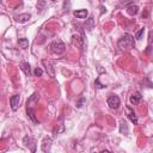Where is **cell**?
I'll list each match as a JSON object with an SVG mask.
<instances>
[{
  "mask_svg": "<svg viewBox=\"0 0 153 153\" xmlns=\"http://www.w3.org/2000/svg\"><path fill=\"white\" fill-rule=\"evenodd\" d=\"M117 45L121 50H130L134 48V37L129 33H126L123 37L120 38L117 42Z\"/></svg>",
  "mask_w": 153,
  "mask_h": 153,
  "instance_id": "obj_1",
  "label": "cell"
},
{
  "mask_svg": "<svg viewBox=\"0 0 153 153\" xmlns=\"http://www.w3.org/2000/svg\"><path fill=\"white\" fill-rule=\"evenodd\" d=\"M50 50H51V53H54L56 55H60V54H62L66 50V45H65L63 42H61V41L57 39V41H54L50 44Z\"/></svg>",
  "mask_w": 153,
  "mask_h": 153,
  "instance_id": "obj_2",
  "label": "cell"
},
{
  "mask_svg": "<svg viewBox=\"0 0 153 153\" xmlns=\"http://www.w3.org/2000/svg\"><path fill=\"white\" fill-rule=\"evenodd\" d=\"M23 142H24L25 147H27L31 152H35V151H36V140H35L33 137H31V136L26 135V136H24Z\"/></svg>",
  "mask_w": 153,
  "mask_h": 153,
  "instance_id": "obj_3",
  "label": "cell"
},
{
  "mask_svg": "<svg viewBox=\"0 0 153 153\" xmlns=\"http://www.w3.org/2000/svg\"><path fill=\"white\" fill-rule=\"evenodd\" d=\"M121 104V100L118 98V96L116 94H110L108 97V105L111 108V109H117Z\"/></svg>",
  "mask_w": 153,
  "mask_h": 153,
  "instance_id": "obj_4",
  "label": "cell"
},
{
  "mask_svg": "<svg viewBox=\"0 0 153 153\" xmlns=\"http://www.w3.org/2000/svg\"><path fill=\"white\" fill-rule=\"evenodd\" d=\"M42 63H43V66H44L45 72L48 73V75H49L50 78H55V68H54L53 63H51L49 60H43Z\"/></svg>",
  "mask_w": 153,
  "mask_h": 153,
  "instance_id": "obj_5",
  "label": "cell"
},
{
  "mask_svg": "<svg viewBox=\"0 0 153 153\" xmlns=\"http://www.w3.org/2000/svg\"><path fill=\"white\" fill-rule=\"evenodd\" d=\"M51 142H53V139L49 137V136H45V137L43 139L42 143H41V148H42V151L45 152V153L49 152V151H50V147H51Z\"/></svg>",
  "mask_w": 153,
  "mask_h": 153,
  "instance_id": "obj_6",
  "label": "cell"
},
{
  "mask_svg": "<svg viewBox=\"0 0 153 153\" xmlns=\"http://www.w3.org/2000/svg\"><path fill=\"white\" fill-rule=\"evenodd\" d=\"M19 102H20V96L19 94H13L11 98H10V104H11V109L13 111H16L19 106Z\"/></svg>",
  "mask_w": 153,
  "mask_h": 153,
  "instance_id": "obj_7",
  "label": "cell"
},
{
  "mask_svg": "<svg viewBox=\"0 0 153 153\" xmlns=\"http://www.w3.org/2000/svg\"><path fill=\"white\" fill-rule=\"evenodd\" d=\"M126 112H127L128 118H129L134 124H137V117H136V115H135L134 110H133L130 106H126Z\"/></svg>",
  "mask_w": 153,
  "mask_h": 153,
  "instance_id": "obj_8",
  "label": "cell"
},
{
  "mask_svg": "<svg viewBox=\"0 0 153 153\" xmlns=\"http://www.w3.org/2000/svg\"><path fill=\"white\" fill-rule=\"evenodd\" d=\"M84 27H85V30L87 32H91L94 29V19H93V17H90V18L86 19V23H85Z\"/></svg>",
  "mask_w": 153,
  "mask_h": 153,
  "instance_id": "obj_9",
  "label": "cell"
},
{
  "mask_svg": "<svg viewBox=\"0 0 153 153\" xmlns=\"http://www.w3.org/2000/svg\"><path fill=\"white\" fill-rule=\"evenodd\" d=\"M137 12H139V7H137V5L131 4V5L127 6V13H128L129 16H135V14H137Z\"/></svg>",
  "mask_w": 153,
  "mask_h": 153,
  "instance_id": "obj_10",
  "label": "cell"
},
{
  "mask_svg": "<svg viewBox=\"0 0 153 153\" xmlns=\"http://www.w3.org/2000/svg\"><path fill=\"white\" fill-rule=\"evenodd\" d=\"M20 69L24 72L25 75H27V76L31 75V67H30V65L27 62H22L20 63Z\"/></svg>",
  "mask_w": 153,
  "mask_h": 153,
  "instance_id": "obj_11",
  "label": "cell"
},
{
  "mask_svg": "<svg viewBox=\"0 0 153 153\" xmlns=\"http://www.w3.org/2000/svg\"><path fill=\"white\" fill-rule=\"evenodd\" d=\"M87 14H88L87 10H76V11H74V17L79 18V19H85L87 17Z\"/></svg>",
  "mask_w": 153,
  "mask_h": 153,
  "instance_id": "obj_12",
  "label": "cell"
},
{
  "mask_svg": "<svg viewBox=\"0 0 153 153\" xmlns=\"http://www.w3.org/2000/svg\"><path fill=\"white\" fill-rule=\"evenodd\" d=\"M30 18H31V16H30L29 13H23V14L17 16L14 19H16V22H18V23H25V22H27Z\"/></svg>",
  "mask_w": 153,
  "mask_h": 153,
  "instance_id": "obj_13",
  "label": "cell"
},
{
  "mask_svg": "<svg viewBox=\"0 0 153 153\" xmlns=\"http://www.w3.org/2000/svg\"><path fill=\"white\" fill-rule=\"evenodd\" d=\"M141 93L140 92H134V93H131V96H130V103L131 104H137L140 100H141Z\"/></svg>",
  "mask_w": 153,
  "mask_h": 153,
  "instance_id": "obj_14",
  "label": "cell"
},
{
  "mask_svg": "<svg viewBox=\"0 0 153 153\" xmlns=\"http://www.w3.org/2000/svg\"><path fill=\"white\" fill-rule=\"evenodd\" d=\"M120 131H121L122 134H128V131H129V129H128V124H127V122H126L124 120L121 121V124H120Z\"/></svg>",
  "mask_w": 153,
  "mask_h": 153,
  "instance_id": "obj_15",
  "label": "cell"
},
{
  "mask_svg": "<svg viewBox=\"0 0 153 153\" xmlns=\"http://www.w3.org/2000/svg\"><path fill=\"white\" fill-rule=\"evenodd\" d=\"M63 131H65V126H63L62 122H61L60 124H57V126L54 128L53 134H54V135H57V134H61V133H63Z\"/></svg>",
  "mask_w": 153,
  "mask_h": 153,
  "instance_id": "obj_16",
  "label": "cell"
},
{
  "mask_svg": "<svg viewBox=\"0 0 153 153\" xmlns=\"http://www.w3.org/2000/svg\"><path fill=\"white\" fill-rule=\"evenodd\" d=\"M26 112H27V116L31 118V121H32V122H35V123H37V122H38V121H37V118L35 117V112H33V110H32V108H31V106H27Z\"/></svg>",
  "mask_w": 153,
  "mask_h": 153,
  "instance_id": "obj_17",
  "label": "cell"
},
{
  "mask_svg": "<svg viewBox=\"0 0 153 153\" xmlns=\"http://www.w3.org/2000/svg\"><path fill=\"white\" fill-rule=\"evenodd\" d=\"M18 44H19L20 48L26 49V48L29 47V39H27V38H19V39H18Z\"/></svg>",
  "mask_w": 153,
  "mask_h": 153,
  "instance_id": "obj_18",
  "label": "cell"
},
{
  "mask_svg": "<svg viewBox=\"0 0 153 153\" xmlns=\"http://www.w3.org/2000/svg\"><path fill=\"white\" fill-rule=\"evenodd\" d=\"M63 12H68L71 10V1L69 0H65L63 1V7H62Z\"/></svg>",
  "mask_w": 153,
  "mask_h": 153,
  "instance_id": "obj_19",
  "label": "cell"
},
{
  "mask_svg": "<svg viewBox=\"0 0 153 153\" xmlns=\"http://www.w3.org/2000/svg\"><path fill=\"white\" fill-rule=\"evenodd\" d=\"M141 84H142L143 86H146V87H151V88H153V84L148 80V78H145V79L141 81ZM143 86H142V87H143Z\"/></svg>",
  "mask_w": 153,
  "mask_h": 153,
  "instance_id": "obj_20",
  "label": "cell"
},
{
  "mask_svg": "<svg viewBox=\"0 0 153 153\" xmlns=\"http://www.w3.org/2000/svg\"><path fill=\"white\" fill-rule=\"evenodd\" d=\"M44 7H45V0H38V2H37V8L39 10V12H42V11L44 10Z\"/></svg>",
  "mask_w": 153,
  "mask_h": 153,
  "instance_id": "obj_21",
  "label": "cell"
},
{
  "mask_svg": "<svg viewBox=\"0 0 153 153\" xmlns=\"http://www.w3.org/2000/svg\"><path fill=\"white\" fill-rule=\"evenodd\" d=\"M134 4V0H121L120 1V6H129Z\"/></svg>",
  "mask_w": 153,
  "mask_h": 153,
  "instance_id": "obj_22",
  "label": "cell"
},
{
  "mask_svg": "<svg viewBox=\"0 0 153 153\" xmlns=\"http://www.w3.org/2000/svg\"><path fill=\"white\" fill-rule=\"evenodd\" d=\"M143 32H145V27H141V29L135 33V38H136V39H141V37H142Z\"/></svg>",
  "mask_w": 153,
  "mask_h": 153,
  "instance_id": "obj_23",
  "label": "cell"
},
{
  "mask_svg": "<svg viewBox=\"0 0 153 153\" xmlns=\"http://www.w3.org/2000/svg\"><path fill=\"white\" fill-rule=\"evenodd\" d=\"M94 85H96V87H97V88H104V87H105V85L100 84V81H99V78H97V79H96V81H94Z\"/></svg>",
  "mask_w": 153,
  "mask_h": 153,
  "instance_id": "obj_24",
  "label": "cell"
},
{
  "mask_svg": "<svg viewBox=\"0 0 153 153\" xmlns=\"http://www.w3.org/2000/svg\"><path fill=\"white\" fill-rule=\"evenodd\" d=\"M153 42V30L149 31V35H148V48H151V44Z\"/></svg>",
  "mask_w": 153,
  "mask_h": 153,
  "instance_id": "obj_25",
  "label": "cell"
},
{
  "mask_svg": "<svg viewBox=\"0 0 153 153\" xmlns=\"http://www.w3.org/2000/svg\"><path fill=\"white\" fill-rule=\"evenodd\" d=\"M84 102H85V98H84V97H81V98L76 102V108H81V106H82V104H84Z\"/></svg>",
  "mask_w": 153,
  "mask_h": 153,
  "instance_id": "obj_26",
  "label": "cell"
},
{
  "mask_svg": "<svg viewBox=\"0 0 153 153\" xmlns=\"http://www.w3.org/2000/svg\"><path fill=\"white\" fill-rule=\"evenodd\" d=\"M33 73H35V75H36V76H41V75H42V73H43V71H42L41 68H36Z\"/></svg>",
  "mask_w": 153,
  "mask_h": 153,
  "instance_id": "obj_27",
  "label": "cell"
},
{
  "mask_svg": "<svg viewBox=\"0 0 153 153\" xmlns=\"http://www.w3.org/2000/svg\"><path fill=\"white\" fill-rule=\"evenodd\" d=\"M51 1H57V0H51Z\"/></svg>",
  "mask_w": 153,
  "mask_h": 153,
  "instance_id": "obj_28",
  "label": "cell"
}]
</instances>
